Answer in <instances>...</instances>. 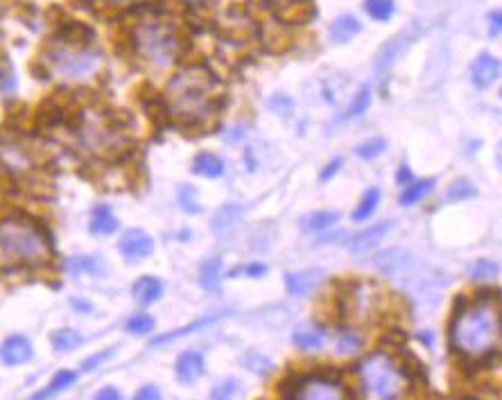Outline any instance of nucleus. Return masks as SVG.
<instances>
[{
  "instance_id": "37",
  "label": "nucleus",
  "mask_w": 502,
  "mask_h": 400,
  "mask_svg": "<svg viewBox=\"0 0 502 400\" xmlns=\"http://www.w3.org/2000/svg\"><path fill=\"white\" fill-rule=\"evenodd\" d=\"M358 346H360L358 335L344 333V335H342V340H339V348H337V351H339V353H353V351H358Z\"/></svg>"
},
{
  "instance_id": "41",
  "label": "nucleus",
  "mask_w": 502,
  "mask_h": 400,
  "mask_svg": "<svg viewBox=\"0 0 502 400\" xmlns=\"http://www.w3.org/2000/svg\"><path fill=\"white\" fill-rule=\"evenodd\" d=\"M500 32H502V9L493 11V14L489 16V34L498 36Z\"/></svg>"
},
{
  "instance_id": "6",
  "label": "nucleus",
  "mask_w": 502,
  "mask_h": 400,
  "mask_svg": "<svg viewBox=\"0 0 502 400\" xmlns=\"http://www.w3.org/2000/svg\"><path fill=\"white\" fill-rule=\"evenodd\" d=\"M290 400H349L344 384L330 378H305Z\"/></svg>"
},
{
  "instance_id": "40",
  "label": "nucleus",
  "mask_w": 502,
  "mask_h": 400,
  "mask_svg": "<svg viewBox=\"0 0 502 400\" xmlns=\"http://www.w3.org/2000/svg\"><path fill=\"white\" fill-rule=\"evenodd\" d=\"M93 400H125V398H122V394L116 389V387H102V389L95 394Z\"/></svg>"
},
{
  "instance_id": "27",
  "label": "nucleus",
  "mask_w": 502,
  "mask_h": 400,
  "mask_svg": "<svg viewBox=\"0 0 502 400\" xmlns=\"http://www.w3.org/2000/svg\"><path fill=\"white\" fill-rule=\"evenodd\" d=\"M244 394L240 380L236 378H227L222 382H217L211 391V400H240V396Z\"/></svg>"
},
{
  "instance_id": "39",
  "label": "nucleus",
  "mask_w": 502,
  "mask_h": 400,
  "mask_svg": "<svg viewBox=\"0 0 502 400\" xmlns=\"http://www.w3.org/2000/svg\"><path fill=\"white\" fill-rule=\"evenodd\" d=\"M192 195H195L192 188H183V190L179 193V202H181V208H183V210H188V212H197V210H200V204H192V202H195Z\"/></svg>"
},
{
  "instance_id": "36",
  "label": "nucleus",
  "mask_w": 502,
  "mask_h": 400,
  "mask_svg": "<svg viewBox=\"0 0 502 400\" xmlns=\"http://www.w3.org/2000/svg\"><path fill=\"white\" fill-rule=\"evenodd\" d=\"M385 147H387V143L383 141V139H373V141H366V143H362L360 147H358V156H362V158H376V156H381L383 152H385Z\"/></svg>"
},
{
  "instance_id": "10",
  "label": "nucleus",
  "mask_w": 502,
  "mask_h": 400,
  "mask_svg": "<svg viewBox=\"0 0 502 400\" xmlns=\"http://www.w3.org/2000/svg\"><path fill=\"white\" fill-rule=\"evenodd\" d=\"M32 355H34V348H32L28 337H23V335H11L0 344V360H3L5 367L28 364Z\"/></svg>"
},
{
  "instance_id": "22",
  "label": "nucleus",
  "mask_w": 502,
  "mask_h": 400,
  "mask_svg": "<svg viewBox=\"0 0 502 400\" xmlns=\"http://www.w3.org/2000/svg\"><path fill=\"white\" fill-rule=\"evenodd\" d=\"M91 36H93V30L80 21H70L66 28L61 30V39H64V43L70 48H84L91 41Z\"/></svg>"
},
{
  "instance_id": "19",
  "label": "nucleus",
  "mask_w": 502,
  "mask_h": 400,
  "mask_svg": "<svg viewBox=\"0 0 502 400\" xmlns=\"http://www.w3.org/2000/svg\"><path fill=\"white\" fill-rule=\"evenodd\" d=\"M75 382H77V373H75V371H59L57 376L50 380V384L45 387V389H41L39 394L30 396L28 400H53V398L59 396L61 391L70 389V387L75 384Z\"/></svg>"
},
{
  "instance_id": "13",
  "label": "nucleus",
  "mask_w": 502,
  "mask_h": 400,
  "mask_svg": "<svg viewBox=\"0 0 502 400\" xmlns=\"http://www.w3.org/2000/svg\"><path fill=\"white\" fill-rule=\"evenodd\" d=\"M324 283L322 269H305V271H290L285 276L288 292L292 296H308Z\"/></svg>"
},
{
  "instance_id": "1",
  "label": "nucleus",
  "mask_w": 502,
  "mask_h": 400,
  "mask_svg": "<svg viewBox=\"0 0 502 400\" xmlns=\"http://www.w3.org/2000/svg\"><path fill=\"white\" fill-rule=\"evenodd\" d=\"M502 342V310L493 301H475L455 312L450 346L464 360H484Z\"/></svg>"
},
{
  "instance_id": "35",
  "label": "nucleus",
  "mask_w": 502,
  "mask_h": 400,
  "mask_svg": "<svg viewBox=\"0 0 502 400\" xmlns=\"http://www.w3.org/2000/svg\"><path fill=\"white\" fill-rule=\"evenodd\" d=\"M475 195H477V190L473 188L469 181H455V183L450 185V190H448L450 202H464V199H471Z\"/></svg>"
},
{
  "instance_id": "42",
  "label": "nucleus",
  "mask_w": 502,
  "mask_h": 400,
  "mask_svg": "<svg viewBox=\"0 0 502 400\" xmlns=\"http://www.w3.org/2000/svg\"><path fill=\"white\" fill-rule=\"evenodd\" d=\"M114 355V351H104V353H97L95 357H89L87 362H84V369H95V367H100V362L102 360H107V357H111Z\"/></svg>"
},
{
  "instance_id": "20",
  "label": "nucleus",
  "mask_w": 502,
  "mask_h": 400,
  "mask_svg": "<svg viewBox=\"0 0 502 400\" xmlns=\"http://www.w3.org/2000/svg\"><path fill=\"white\" fill-rule=\"evenodd\" d=\"M362 30V25L358 18H353V16H339L333 25H330V39H333L335 43H347L351 41L355 34H360Z\"/></svg>"
},
{
  "instance_id": "47",
  "label": "nucleus",
  "mask_w": 502,
  "mask_h": 400,
  "mask_svg": "<svg viewBox=\"0 0 502 400\" xmlns=\"http://www.w3.org/2000/svg\"><path fill=\"white\" fill-rule=\"evenodd\" d=\"M498 161H500V166H502V143H500V152H498Z\"/></svg>"
},
{
  "instance_id": "9",
  "label": "nucleus",
  "mask_w": 502,
  "mask_h": 400,
  "mask_svg": "<svg viewBox=\"0 0 502 400\" xmlns=\"http://www.w3.org/2000/svg\"><path fill=\"white\" fill-rule=\"evenodd\" d=\"M118 249L127 262H141L154 254V240L143 229H129L120 237Z\"/></svg>"
},
{
  "instance_id": "23",
  "label": "nucleus",
  "mask_w": 502,
  "mask_h": 400,
  "mask_svg": "<svg viewBox=\"0 0 502 400\" xmlns=\"http://www.w3.org/2000/svg\"><path fill=\"white\" fill-rule=\"evenodd\" d=\"M435 181L432 179H421V181H412L405 185V190L400 195V206H414L423 202V199L432 193Z\"/></svg>"
},
{
  "instance_id": "18",
  "label": "nucleus",
  "mask_w": 502,
  "mask_h": 400,
  "mask_svg": "<svg viewBox=\"0 0 502 400\" xmlns=\"http://www.w3.org/2000/svg\"><path fill=\"white\" fill-rule=\"evenodd\" d=\"M192 172L204 179H217L224 174V161L211 152H202L192 161Z\"/></svg>"
},
{
  "instance_id": "26",
  "label": "nucleus",
  "mask_w": 502,
  "mask_h": 400,
  "mask_svg": "<svg viewBox=\"0 0 502 400\" xmlns=\"http://www.w3.org/2000/svg\"><path fill=\"white\" fill-rule=\"evenodd\" d=\"M378 202H381V190H378V188H369V190L362 195V199L358 202V206H355L353 220H355V222L371 220V215H373L376 208H378Z\"/></svg>"
},
{
  "instance_id": "4",
  "label": "nucleus",
  "mask_w": 502,
  "mask_h": 400,
  "mask_svg": "<svg viewBox=\"0 0 502 400\" xmlns=\"http://www.w3.org/2000/svg\"><path fill=\"white\" fill-rule=\"evenodd\" d=\"M360 382L369 400H398L408 391V376L387 353H373L360 362Z\"/></svg>"
},
{
  "instance_id": "15",
  "label": "nucleus",
  "mask_w": 502,
  "mask_h": 400,
  "mask_svg": "<svg viewBox=\"0 0 502 400\" xmlns=\"http://www.w3.org/2000/svg\"><path fill=\"white\" fill-rule=\"evenodd\" d=\"M131 294L141 306H152L163 296V283L154 276H141L131 285Z\"/></svg>"
},
{
  "instance_id": "3",
  "label": "nucleus",
  "mask_w": 502,
  "mask_h": 400,
  "mask_svg": "<svg viewBox=\"0 0 502 400\" xmlns=\"http://www.w3.org/2000/svg\"><path fill=\"white\" fill-rule=\"evenodd\" d=\"M50 256V237L36 222L21 215L0 220V269L41 267Z\"/></svg>"
},
{
  "instance_id": "33",
  "label": "nucleus",
  "mask_w": 502,
  "mask_h": 400,
  "mask_svg": "<svg viewBox=\"0 0 502 400\" xmlns=\"http://www.w3.org/2000/svg\"><path fill=\"white\" fill-rule=\"evenodd\" d=\"M500 274V265L493 260H489V258H482V260H477L475 265L471 267V276L475 281H491L496 279Z\"/></svg>"
},
{
  "instance_id": "14",
  "label": "nucleus",
  "mask_w": 502,
  "mask_h": 400,
  "mask_svg": "<svg viewBox=\"0 0 502 400\" xmlns=\"http://www.w3.org/2000/svg\"><path fill=\"white\" fill-rule=\"evenodd\" d=\"M204 355L200 351H186L181 353L177 360V378L181 384H192L195 380H200L204 376Z\"/></svg>"
},
{
  "instance_id": "38",
  "label": "nucleus",
  "mask_w": 502,
  "mask_h": 400,
  "mask_svg": "<svg viewBox=\"0 0 502 400\" xmlns=\"http://www.w3.org/2000/svg\"><path fill=\"white\" fill-rule=\"evenodd\" d=\"M133 400H163V396H161V389H158L156 384H145L136 391Z\"/></svg>"
},
{
  "instance_id": "43",
  "label": "nucleus",
  "mask_w": 502,
  "mask_h": 400,
  "mask_svg": "<svg viewBox=\"0 0 502 400\" xmlns=\"http://www.w3.org/2000/svg\"><path fill=\"white\" fill-rule=\"evenodd\" d=\"M339 168H342V158H335V161H330L328 163V168L322 172V181H328L330 177H335V174L339 172Z\"/></svg>"
},
{
  "instance_id": "17",
  "label": "nucleus",
  "mask_w": 502,
  "mask_h": 400,
  "mask_svg": "<svg viewBox=\"0 0 502 400\" xmlns=\"http://www.w3.org/2000/svg\"><path fill=\"white\" fill-rule=\"evenodd\" d=\"M89 229H91V233L97 235V237H104V235L116 233V231H118V220H116V215H114L111 206H107V204L95 206L93 212H91Z\"/></svg>"
},
{
  "instance_id": "5",
  "label": "nucleus",
  "mask_w": 502,
  "mask_h": 400,
  "mask_svg": "<svg viewBox=\"0 0 502 400\" xmlns=\"http://www.w3.org/2000/svg\"><path fill=\"white\" fill-rule=\"evenodd\" d=\"M133 45L150 64L168 66L177 59L179 36L170 25L161 21H148L138 25L136 34H133Z\"/></svg>"
},
{
  "instance_id": "7",
  "label": "nucleus",
  "mask_w": 502,
  "mask_h": 400,
  "mask_svg": "<svg viewBox=\"0 0 502 400\" xmlns=\"http://www.w3.org/2000/svg\"><path fill=\"white\" fill-rule=\"evenodd\" d=\"M421 34V23H412L410 25V30H403L398 36H394L389 43H385L381 48V53H378L376 57V70L378 72H385L389 70L391 66L396 64V59L405 53V50L416 41V36Z\"/></svg>"
},
{
  "instance_id": "32",
  "label": "nucleus",
  "mask_w": 502,
  "mask_h": 400,
  "mask_svg": "<svg viewBox=\"0 0 502 400\" xmlns=\"http://www.w3.org/2000/svg\"><path fill=\"white\" fill-rule=\"evenodd\" d=\"M131 335H148L154 330V317L148 315V312H136L133 317L127 319V326H125Z\"/></svg>"
},
{
  "instance_id": "11",
  "label": "nucleus",
  "mask_w": 502,
  "mask_h": 400,
  "mask_svg": "<svg viewBox=\"0 0 502 400\" xmlns=\"http://www.w3.org/2000/svg\"><path fill=\"white\" fill-rule=\"evenodd\" d=\"M391 229H394V224H391V222H378V224H371L369 229H364V231L358 233V235H353V240H351V244H349L351 254H355V256H366V254H371L373 249L385 240V235H387Z\"/></svg>"
},
{
  "instance_id": "24",
  "label": "nucleus",
  "mask_w": 502,
  "mask_h": 400,
  "mask_svg": "<svg viewBox=\"0 0 502 400\" xmlns=\"http://www.w3.org/2000/svg\"><path fill=\"white\" fill-rule=\"evenodd\" d=\"M222 279V258H208L200 269V283L204 290H217Z\"/></svg>"
},
{
  "instance_id": "25",
  "label": "nucleus",
  "mask_w": 502,
  "mask_h": 400,
  "mask_svg": "<svg viewBox=\"0 0 502 400\" xmlns=\"http://www.w3.org/2000/svg\"><path fill=\"white\" fill-rule=\"evenodd\" d=\"M50 342H53V348L59 353H70L75 351V348L82 344V335L72 328H59L50 335Z\"/></svg>"
},
{
  "instance_id": "30",
  "label": "nucleus",
  "mask_w": 502,
  "mask_h": 400,
  "mask_svg": "<svg viewBox=\"0 0 502 400\" xmlns=\"http://www.w3.org/2000/svg\"><path fill=\"white\" fill-rule=\"evenodd\" d=\"M369 104H371V89H369V86H362V89L355 93V97L351 99V104L347 109L344 118H358V116H362L364 111L369 109Z\"/></svg>"
},
{
  "instance_id": "2",
  "label": "nucleus",
  "mask_w": 502,
  "mask_h": 400,
  "mask_svg": "<svg viewBox=\"0 0 502 400\" xmlns=\"http://www.w3.org/2000/svg\"><path fill=\"white\" fill-rule=\"evenodd\" d=\"M165 109L170 118L186 127L206 122L215 111L213 75L197 66L181 70L165 91Z\"/></svg>"
},
{
  "instance_id": "34",
  "label": "nucleus",
  "mask_w": 502,
  "mask_h": 400,
  "mask_svg": "<svg viewBox=\"0 0 502 400\" xmlns=\"http://www.w3.org/2000/svg\"><path fill=\"white\" fill-rule=\"evenodd\" d=\"M219 317H206V319H200V321H195V323H190V326H186V328H181V330H175V333H168V335H163V337H158V340L154 342V346H161V344H168V342H173V340H177V337H183V335H188V333H195V330H200L202 326H208V323H213V321H217Z\"/></svg>"
},
{
  "instance_id": "28",
  "label": "nucleus",
  "mask_w": 502,
  "mask_h": 400,
  "mask_svg": "<svg viewBox=\"0 0 502 400\" xmlns=\"http://www.w3.org/2000/svg\"><path fill=\"white\" fill-rule=\"evenodd\" d=\"M366 14L376 21H389L394 16V0H366L364 3Z\"/></svg>"
},
{
  "instance_id": "12",
  "label": "nucleus",
  "mask_w": 502,
  "mask_h": 400,
  "mask_svg": "<svg viewBox=\"0 0 502 400\" xmlns=\"http://www.w3.org/2000/svg\"><path fill=\"white\" fill-rule=\"evenodd\" d=\"M502 72V64L489 53H482L471 64V82L477 86V89H489Z\"/></svg>"
},
{
  "instance_id": "8",
  "label": "nucleus",
  "mask_w": 502,
  "mask_h": 400,
  "mask_svg": "<svg viewBox=\"0 0 502 400\" xmlns=\"http://www.w3.org/2000/svg\"><path fill=\"white\" fill-rule=\"evenodd\" d=\"M53 61H57V70H59L61 77H66V80H84V77H89V75L95 70L97 55H91V53L68 55V53H61V50H55Z\"/></svg>"
},
{
  "instance_id": "16",
  "label": "nucleus",
  "mask_w": 502,
  "mask_h": 400,
  "mask_svg": "<svg viewBox=\"0 0 502 400\" xmlns=\"http://www.w3.org/2000/svg\"><path fill=\"white\" fill-rule=\"evenodd\" d=\"M66 269L70 274H75V276H82V274H87V276H95L100 279L107 274V262L100 258V256H75L66 262Z\"/></svg>"
},
{
  "instance_id": "45",
  "label": "nucleus",
  "mask_w": 502,
  "mask_h": 400,
  "mask_svg": "<svg viewBox=\"0 0 502 400\" xmlns=\"http://www.w3.org/2000/svg\"><path fill=\"white\" fill-rule=\"evenodd\" d=\"M70 306L80 308V312H84V315H87V312H91V310H93V306H91V303H87V301H80V298H72Z\"/></svg>"
},
{
  "instance_id": "29",
  "label": "nucleus",
  "mask_w": 502,
  "mask_h": 400,
  "mask_svg": "<svg viewBox=\"0 0 502 400\" xmlns=\"http://www.w3.org/2000/svg\"><path fill=\"white\" fill-rule=\"evenodd\" d=\"M337 220H339V212L322 210V212H315V215H310V217H305L303 227L308 231H322V229H328V227H333V224H337Z\"/></svg>"
},
{
  "instance_id": "46",
  "label": "nucleus",
  "mask_w": 502,
  "mask_h": 400,
  "mask_svg": "<svg viewBox=\"0 0 502 400\" xmlns=\"http://www.w3.org/2000/svg\"><path fill=\"white\" fill-rule=\"evenodd\" d=\"M410 177H412V174H410V170H408L405 166H403V168L398 170V183H403V185H408Z\"/></svg>"
},
{
  "instance_id": "31",
  "label": "nucleus",
  "mask_w": 502,
  "mask_h": 400,
  "mask_svg": "<svg viewBox=\"0 0 502 400\" xmlns=\"http://www.w3.org/2000/svg\"><path fill=\"white\" fill-rule=\"evenodd\" d=\"M240 212H242V208H240V206H224V208L219 210L217 215H215V220H213V229H215L217 233H224V231H229V229L234 227V224L238 222Z\"/></svg>"
},
{
  "instance_id": "21",
  "label": "nucleus",
  "mask_w": 502,
  "mask_h": 400,
  "mask_svg": "<svg viewBox=\"0 0 502 400\" xmlns=\"http://www.w3.org/2000/svg\"><path fill=\"white\" fill-rule=\"evenodd\" d=\"M292 342H295L301 351H317V348L324 346V330L315 326H301L292 335Z\"/></svg>"
},
{
  "instance_id": "44",
  "label": "nucleus",
  "mask_w": 502,
  "mask_h": 400,
  "mask_svg": "<svg viewBox=\"0 0 502 400\" xmlns=\"http://www.w3.org/2000/svg\"><path fill=\"white\" fill-rule=\"evenodd\" d=\"M242 271L247 274V276H251V279H258V276H263V274L267 271V267H265V265H261V262H256V265H247V267H242Z\"/></svg>"
}]
</instances>
